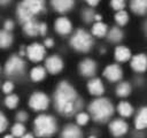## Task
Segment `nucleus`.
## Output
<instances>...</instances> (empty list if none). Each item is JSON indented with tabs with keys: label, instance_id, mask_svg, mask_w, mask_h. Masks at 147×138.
Returning a JSON list of instances; mask_svg holds the SVG:
<instances>
[{
	"label": "nucleus",
	"instance_id": "obj_8",
	"mask_svg": "<svg viewBox=\"0 0 147 138\" xmlns=\"http://www.w3.org/2000/svg\"><path fill=\"white\" fill-rule=\"evenodd\" d=\"M127 129H129V125L124 120L116 118L109 124V130H110L111 135L115 137H121V136L125 135L127 132Z\"/></svg>",
	"mask_w": 147,
	"mask_h": 138
},
{
	"label": "nucleus",
	"instance_id": "obj_26",
	"mask_svg": "<svg viewBox=\"0 0 147 138\" xmlns=\"http://www.w3.org/2000/svg\"><path fill=\"white\" fill-rule=\"evenodd\" d=\"M92 33L95 37H105L107 34V25L102 22H96L92 28Z\"/></svg>",
	"mask_w": 147,
	"mask_h": 138
},
{
	"label": "nucleus",
	"instance_id": "obj_9",
	"mask_svg": "<svg viewBox=\"0 0 147 138\" xmlns=\"http://www.w3.org/2000/svg\"><path fill=\"white\" fill-rule=\"evenodd\" d=\"M131 68L137 72H144L147 70V55L139 53L131 59Z\"/></svg>",
	"mask_w": 147,
	"mask_h": 138
},
{
	"label": "nucleus",
	"instance_id": "obj_17",
	"mask_svg": "<svg viewBox=\"0 0 147 138\" xmlns=\"http://www.w3.org/2000/svg\"><path fill=\"white\" fill-rule=\"evenodd\" d=\"M51 3L56 12L65 13L74 7L75 1L74 0H51Z\"/></svg>",
	"mask_w": 147,
	"mask_h": 138
},
{
	"label": "nucleus",
	"instance_id": "obj_35",
	"mask_svg": "<svg viewBox=\"0 0 147 138\" xmlns=\"http://www.w3.org/2000/svg\"><path fill=\"white\" fill-rule=\"evenodd\" d=\"M13 89H14V85H13V83H11V82L7 80V82H5V83H3L2 90H3V92H5V93L9 94V93L13 91Z\"/></svg>",
	"mask_w": 147,
	"mask_h": 138
},
{
	"label": "nucleus",
	"instance_id": "obj_23",
	"mask_svg": "<svg viewBox=\"0 0 147 138\" xmlns=\"http://www.w3.org/2000/svg\"><path fill=\"white\" fill-rule=\"evenodd\" d=\"M117 112L123 117H129L133 114V107L127 101H122L117 106Z\"/></svg>",
	"mask_w": 147,
	"mask_h": 138
},
{
	"label": "nucleus",
	"instance_id": "obj_43",
	"mask_svg": "<svg viewBox=\"0 0 147 138\" xmlns=\"http://www.w3.org/2000/svg\"><path fill=\"white\" fill-rule=\"evenodd\" d=\"M101 18H102V17H101V15H96V14H95V16H94V20H95L96 22H101Z\"/></svg>",
	"mask_w": 147,
	"mask_h": 138
},
{
	"label": "nucleus",
	"instance_id": "obj_15",
	"mask_svg": "<svg viewBox=\"0 0 147 138\" xmlns=\"http://www.w3.org/2000/svg\"><path fill=\"white\" fill-rule=\"evenodd\" d=\"M61 138H83V132L77 125L68 124L62 130Z\"/></svg>",
	"mask_w": 147,
	"mask_h": 138
},
{
	"label": "nucleus",
	"instance_id": "obj_11",
	"mask_svg": "<svg viewBox=\"0 0 147 138\" xmlns=\"http://www.w3.org/2000/svg\"><path fill=\"white\" fill-rule=\"evenodd\" d=\"M96 71V63L91 59H85L79 63V72L85 77H92Z\"/></svg>",
	"mask_w": 147,
	"mask_h": 138
},
{
	"label": "nucleus",
	"instance_id": "obj_19",
	"mask_svg": "<svg viewBox=\"0 0 147 138\" xmlns=\"http://www.w3.org/2000/svg\"><path fill=\"white\" fill-rule=\"evenodd\" d=\"M16 14H17V17L18 20L24 24L31 20H33V14L23 5V2H21L18 6H17V10H16Z\"/></svg>",
	"mask_w": 147,
	"mask_h": 138
},
{
	"label": "nucleus",
	"instance_id": "obj_14",
	"mask_svg": "<svg viewBox=\"0 0 147 138\" xmlns=\"http://www.w3.org/2000/svg\"><path fill=\"white\" fill-rule=\"evenodd\" d=\"M134 126L138 130H142L147 128V106L141 107L134 118Z\"/></svg>",
	"mask_w": 147,
	"mask_h": 138
},
{
	"label": "nucleus",
	"instance_id": "obj_7",
	"mask_svg": "<svg viewBox=\"0 0 147 138\" xmlns=\"http://www.w3.org/2000/svg\"><path fill=\"white\" fill-rule=\"evenodd\" d=\"M26 55L33 62H39L45 56V46L38 43H33L26 48Z\"/></svg>",
	"mask_w": 147,
	"mask_h": 138
},
{
	"label": "nucleus",
	"instance_id": "obj_46",
	"mask_svg": "<svg viewBox=\"0 0 147 138\" xmlns=\"http://www.w3.org/2000/svg\"><path fill=\"white\" fill-rule=\"evenodd\" d=\"M3 138H14V136L13 135H6Z\"/></svg>",
	"mask_w": 147,
	"mask_h": 138
},
{
	"label": "nucleus",
	"instance_id": "obj_21",
	"mask_svg": "<svg viewBox=\"0 0 147 138\" xmlns=\"http://www.w3.org/2000/svg\"><path fill=\"white\" fill-rule=\"evenodd\" d=\"M114 55H115V59L118 62H125V61H127L131 57V52L125 46H117L115 48Z\"/></svg>",
	"mask_w": 147,
	"mask_h": 138
},
{
	"label": "nucleus",
	"instance_id": "obj_20",
	"mask_svg": "<svg viewBox=\"0 0 147 138\" xmlns=\"http://www.w3.org/2000/svg\"><path fill=\"white\" fill-rule=\"evenodd\" d=\"M131 10L138 15H144L147 13V0H131Z\"/></svg>",
	"mask_w": 147,
	"mask_h": 138
},
{
	"label": "nucleus",
	"instance_id": "obj_2",
	"mask_svg": "<svg viewBox=\"0 0 147 138\" xmlns=\"http://www.w3.org/2000/svg\"><path fill=\"white\" fill-rule=\"evenodd\" d=\"M88 110L94 121L106 122L114 114V106L110 102V100L106 98H98L90 103Z\"/></svg>",
	"mask_w": 147,
	"mask_h": 138
},
{
	"label": "nucleus",
	"instance_id": "obj_30",
	"mask_svg": "<svg viewBox=\"0 0 147 138\" xmlns=\"http://www.w3.org/2000/svg\"><path fill=\"white\" fill-rule=\"evenodd\" d=\"M24 132H25V126L20 122L14 124L11 128V133L14 137H22L24 135Z\"/></svg>",
	"mask_w": 147,
	"mask_h": 138
},
{
	"label": "nucleus",
	"instance_id": "obj_10",
	"mask_svg": "<svg viewBox=\"0 0 147 138\" xmlns=\"http://www.w3.org/2000/svg\"><path fill=\"white\" fill-rule=\"evenodd\" d=\"M103 76L110 82H117L122 78L123 71H122V68L118 64H110V66L105 68Z\"/></svg>",
	"mask_w": 147,
	"mask_h": 138
},
{
	"label": "nucleus",
	"instance_id": "obj_1",
	"mask_svg": "<svg viewBox=\"0 0 147 138\" xmlns=\"http://www.w3.org/2000/svg\"><path fill=\"white\" fill-rule=\"evenodd\" d=\"M54 105L60 114L70 116L82 108L83 101L68 82H61L54 93Z\"/></svg>",
	"mask_w": 147,
	"mask_h": 138
},
{
	"label": "nucleus",
	"instance_id": "obj_25",
	"mask_svg": "<svg viewBox=\"0 0 147 138\" xmlns=\"http://www.w3.org/2000/svg\"><path fill=\"white\" fill-rule=\"evenodd\" d=\"M46 76V70L42 67H34L31 71H30V77L32 80L34 82H39L41 79H44Z\"/></svg>",
	"mask_w": 147,
	"mask_h": 138
},
{
	"label": "nucleus",
	"instance_id": "obj_39",
	"mask_svg": "<svg viewBox=\"0 0 147 138\" xmlns=\"http://www.w3.org/2000/svg\"><path fill=\"white\" fill-rule=\"evenodd\" d=\"M13 28H14V22L13 21H6L5 22V30L10 31V30H13Z\"/></svg>",
	"mask_w": 147,
	"mask_h": 138
},
{
	"label": "nucleus",
	"instance_id": "obj_18",
	"mask_svg": "<svg viewBox=\"0 0 147 138\" xmlns=\"http://www.w3.org/2000/svg\"><path fill=\"white\" fill-rule=\"evenodd\" d=\"M87 90L93 95H101L105 92V86L99 78H93L87 83Z\"/></svg>",
	"mask_w": 147,
	"mask_h": 138
},
{
	"label": "nucleus",
	"instance_id": "obj_47",
	"mask_svg": "<svg viewBox=\"0 0 147 138\" xmlns=\"http://www.w3.org/2000/svg\"><path fill=\"white\" fill-rule=\"evenodd\" d=\"M88 138H96V137H94V136H90Z\"/></svg>",
	"mask_w": 147,
	"mask_h": 138
},
{
	"label": "nucleus",
	"instance_id": "obj_38",
	"mask_svg": "<svg viewBox=\"0 0 147 138\" xmlns=\"http://www.w3.org/2000/svg\"><path fill=\"white\" fill-rule=\"evenodd\" d=\"M47 32V25L45 23H40L39 24V34L41 36H45Z\"/></svg>",
	"mask_w": 147,
	"mask_h": 138
},
{
	"label": "nucleus",
	"instance_id": "obj_31",
	"mask_svg": "<svg viewBox=\"0 0 147 138\" xmlns=\"http://www.w3.org/2000/svg\"><path fill=\"white\" fill-rule=\"evenodd\" d=\"M5 103L8 108H15L18 103V97L16 94H9L5 99Z\"/></svg>",
	"mask_w": 147,
	"mask_h": 138
},
{
	"label": "nucleus",
	"instance_id": "obj_27",
	"mask_svg": "<svg viewBox=\"0 0 147 138\" xmlns=\"http://www.w3.org/2000/svg\"><path fill=\"white\" fill-rule=\"evenodd\" d=\"M131 93V85L127 82H122L116 87V94L118 97H127Z\"/></svg>",
	"mask_w": 147,
	"mask_h": 138
},
{
	"label": "nucleus",
	"instance_id": "obj_41",
	"mask_svg": "<svg viewBox=\"0 0 147 138\" xmlns=\"http://www.w3.org/2000/svg\"><path fill=\"white\" fill-rule=\"evenodd\" d=\"M100 0H86V2L90 5V6H96L99 3Z\"/></svg>",
	"mask_w": 147,
	"mask_h": 138
},
{
	"label": "nucleus",
	"instance_id": "obj_45",
	"mask_svg": "<svg viewBox=\"0 0 147 138\" xmlns=\"http://www.w3.org/2000/svg\"><path fill=\"white\" fill-rule=\"evenodd\" d=\"M144 30H145V32H146V34H147V21H146L145 24H144Z\"/></svg>",
	"mask_w": 147,
	"mask_h": 138
},
{
	"label": "nucleus",
	"instance_id": "obj_40",
	"mask_svg": "<svg viewBox=\"0 0 147 138\" xmlns=\"http://www.w3.org/2000/svg\"><path fill=\"white\" fill-rule=\"evenodd\" d=\"M53 45H54V40H53L52 38H47V39H45V41H44V46L51 48V47H53Z\"/></svg>",
	"mask_w": 147,
	"mask_h": 138
},
{
	"label": "nucleus",
	"instance_id": "obj_12",
	"mask_svg": "<svg viewBox=\"0 0 147 138\" xmlns=\"http://www.w3.org/2000/svg\"><path fill=\"white\" fill-rule=\"evenodd\" d=\"M46 69L51 74H57L63 69V61L57 55H52L46 60Z\"/></svg>",
	"mask_w": 147,
	"mask_h": 138
},
{
	"label": "nucleus",
	"instance_id": "obj_29",
	"mask_svg": "<svg viewBox=\"0 0 147 138\" xmlns=\"http://www.w3.org/2000/svg\"><path fill=\"white\" fill-rule=\"evenodd\" d=\"M115 21L119 25H125L129 21V15L125 10H119L115 14Z\"/></svg>",
	"mask_w": 147,
	"mask_h": 138
},
{
	"label": "nucleus",
	"instance_id": "obj_32",
	"mask_svg": "<svg viewBox=\"0 0 147 138\" xmlns=\"http://www.w3.org/2000/svg\"><path fill=\"white\" fill-rule=\"evenodd\" d=\"M82 16H83V18H84V21H85L86 23H90L92 20H94L95 14H94V12H93L92 9H84Z\"/></svg>",
	"mask_w": 147,
	"mask_h": 138
},
{
	"label": "nucleus",
	"instance_id": "obj_3",
	"mask_svg": "<svg viewBox=\"0 0 147 138\" xmlns=\"http://www.w3.org/2000/svg\"><path fill=\"white\" fill-rule=\"evenodd\" d=\"M34 132L38 137H51L57 130L56 121L51 115H39L34 120Z\"/></svg>",
	"mask_w": 147,
	"mask_h": 138
},
{
	"label": "nucleus",
	"instance_id": "obj_5",
	"mask_svg": "<svg viewBox=\"0 0 147 138\" xmlns=\"http://www.w3.org/2000/svg\"><path fill=\"white\" fill-rule=\"evenodd\" d=\"M24 68H25L24 61L20 56L13 55L7 60L5 64V72L8 76H16V75H21L24 71Z\"/></svg>",
	"mask_w": 147,
	"mask_h": 138
},
{
	"label": "nucleus",
	"instance_id": "obj_13",
	"mask_svg": "<svg viewBox=\"0 0 147 138\" xmlns=\"http://www.w3.org/2000/svg\"><path fill=\"white\" fill-rule=\"evenodd\" d=\"M54 28H55L57 33L63 34V36L69 34L71 32V30H72L71 22L67 17H59L54 23Z\"/></svg>",
	"mask_w": 147,
	"mask_h": 138
},
{
	"label": "nucleus",
	"instance_id": "obj_44",
	"mask_svg": "<svg viewBox=\"0 0 147 138\" xmlns=\"http://www.w3.org/2000/svg\"><path fill=\"white\" fill-rule=\"evenodd\" d=\"M9 2H10V0H0V5H7Z\"/></svg>",
	"mask_w": 147,
	"mask_h": 138
},
{
	"label": "nucleus",
	"instance_id": "obj_33",
	"mask_svg": "<svg viewBox=\"0 0 147 138\" xmlns=\"http://www.w3.org/2000/svg\"><path fill=\"white\" fill-rule=\"evenodd\" d=\"M88 115L86 114V113H79V114H77V116H76V121H77V123L79 124V125H85L87 122H88Z\"/></svg>",
	"mask_w": 147,
	"mask_h": 138
},
{
	"label": "nucleus",
	"instance_id": "obj_28",
	"mask_svg": "<svg viewBox=\"0 0 147 138\" xmlns=\"http://www.w3.org/2000/svg\"><path fill=\"white\" fill-rule=\"evenodd\" d=\"M122 38H123V32H122V30L119 28L114 26L108 32V39L110 41H113V43H117V41L122 40Z\"/></svg>",
	"mask_w": 147,
	"mask_h": 138
},
{
	"label": "nucleus",
	"instance_id": "obj_37",
	"mask_svg": "<svg viewBox=\"0 0 147 138\" xmlns=\"http://www.w3.org/2000/svg\"><path fill=\"white\" fill-rule=\"evenodd\" d=\"M16 120H17L20 123H21V122H24V121L28 120V114H26L25 112L21 110V112H18V113L16 114Z\"/></svg>",
	"mask_w": 147,
	"mask_h": 138
},
{
	"label": "nucleus",
	"instance_id": "obj_24",
	"mask_svg": "<svg viewBox=\"0 0 147 138\" xmlns=\"http://www.w3.org/2000/svg\"><path fill=\"white\" fill-rule=\"evenodd\" d=\"M13 43V36L7 30L0 31V48H7Z\"/></svg>",
	"mask_w": 147,
	"mask_h": 138
},
{
	"label": "nucleus",
	"instance_id": "obj_34",
	"mask_svg": "<svg viewBox=\"0 0 147 138\" xmlns=\"http://www.w3.org/2000/svg\"><path fill=\"white\" fill-rule=\"evenodd\" d=\"M110 5L115 10L119 12V10H123L125 6V1L124 0H110Z\"/></svg>",
	"mask_w": 147,
	"mask_h": 138
},
{
	"label": "nucleus",
	"instance_id": "obj_42",
	"mask_svg": "<svg viewBox=\"0 0 147 138\" xmlns=\"http://www.w3.org/2000/svg\"><path fill=\"white\" fill-rule=\"evenodd\" d=\"M22 138H33V135H31V133H24L22 136Z\"/></svg>",
	"mask_w": 147,
	"mask_h": 138
},
{
	"label": "nucleus",
	"instance_id": "obj_6",
	"mask_svg": "<svg viewBox=\"0 0 147 138\" xmlns=\"http://www.w3.org/2000/svg\"><path fill=\"white\" fill-rule=\"evenodd\" d=\"M49 99L42 92H34L29 99V106L33 110H44L48 107Z\"/></svg>",
	"mask_w": 147,
	"mask_h": 138
},
{
	"label": "nucleus",
	"instance_id": "obj_4",
	"mask_svg": "<svg viewBox=\"0 0 147 138\" xmlns=\"http://www.w3.org/2000/svg\"><path fill=\"white\" fill-rule=\"evenodd\" d=\"M70 45L72 46V48H75L76 51L79 52H87L91 49L92 45H93V39L91 37V34L88 32H86L83 29L77 30L74 36L70 39Z\"/></svg>",
	"mask_w": 147,
	"mask_h": 138
},
{
	"label": "nucleus",
	"instance_id": "obj_36",
	"mask_svg": "<svg viewBox=\"0 0 147 138\" xmlns=\"http://www.w3.org/2000/svg\"><path fill=\"white\" fill-rule=\"evenodd\" d=\"M7 128V118L6 116L0 112V133Z\"/></svg>",
	"mask_w": 147,
	"mask_h": 138
},
{
	"label": "nucleus",
	"instance_id": "obj_22",
	"mask_svg": "<svg viewBox=\"0 0 147 138\" xmlns=\"http://www.w3.org/2000/svg\"><path fill=\"white\" fill-rule=\"evenodd\" d=\"M39 24L36 20H31L23 24V30L28 36H37L39 34Z\"/></svg>",
	"mask_w": 147,
	"mask_h": 138
},
{
	"label": "nucleus",
	"instance_id": "obj_16",
	"mask_svg": "<svg viewBox=\"0 0 147 138\" xmlns=\"http://www.w3.org/2000/svg\"><path fill=\"white\" fill-rule=\"evenodd\" d=\"M23 5L33 14H39L45 8V1L44 0H23Z\"/></svg>",
	"mask_w": 147,
	"mask_h": 138
}]
</instances>
